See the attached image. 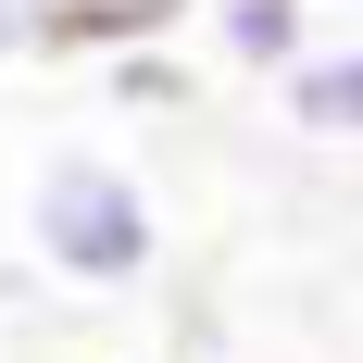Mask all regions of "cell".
<instances>
[{"label": "cell", "mask_w": 363, "mask_h": 363, "mask_svg": "<svg viewBox=\"0 0 363 363\" xmlns=\"http://www.w3.org/2000/svg\"><path fill=\"white\" fill-rule=\"evenodd\" d=\"M113 101L125 113H188V75L163 63V50H113Z\"/></svg>", "instance_id": "277c9868"}, {"label": "cell", "mask_w": 363, "mask_h": 363, "mask_svg": "<svg viewBox=\"0 0 363 363\" xmlns=\"http://www.w3.org/2000/svg\"><path fill=\"white\" fill-rule=\"evenodd\" d=\"M26 50H63V0H0V63Z\"/></svg>", "instance_id": "5b68a950"}, {"label": "cell", "mask_w": 363, "mask_h": 363, "mask_svg": "<svg viewBox=\"0 0 363 363\" xmlns=\"http://www.w3.org/2000/svg\"><path fill=\"white\" fill-rule=\"evenodd\" d=\"M313 13H326V0H201L188 26H201V50H213L225 75H263V88H276V75L313 50Z\"/></svg>", "instance_id": "7a4b0ae2"}, {"label": "cell", "mask_w": 363, "mask_h": 363, "mask_svg": "<svg viewBox=\"0 0 363 363\" xmlns=\"http://www.w3.org/2000/svg\"><path fill=\"white\" fill-rule=\"evenodd\" d=\"M26 251H38V276H63V289H88V301L150 289V276H163V201H150L138 163H113V150H50L26 176Z\"/></svg>", "instance_id": "6da1fadb"}, {"label": "cell", "mask_w": 363, "mask_h": 363, "mask_svg": "<svg viewBox=\"0 0 363 363\" xmlns=\"http://www.w3.org/2000/svg\"><path fill=\"white\" fill-rule=\"evenodd\" d=\"M276 101L313 150H363V38H313L289 75H276Z\"/></svg>", "instance_id": "3957f363"}]
</instances>
